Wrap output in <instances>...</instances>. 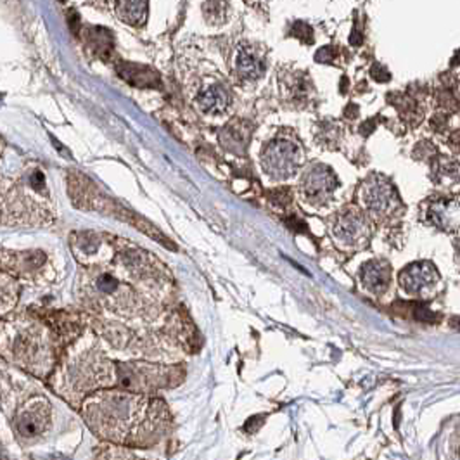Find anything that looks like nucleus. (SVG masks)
Masks as SVG:
<instances>
[{"mask_svg": "<svg viewBox=\"0 0 460 460\" xmlns=\"http://www.w3.org/2000/svg\"><path fill=\"white\" fill-rule=\"evenodd\" d=\"M370 75H372V78L375 80V82H387V80L391 78V75L387 73V70L386 68H383L381 64H374V66H372V70H370Z\"/></svg>", "mask_w": 460, "mask_h": 460, "instance_id": "a211bd4d", "label": "nucleus"}, {"mask_svg": "<svg viewBox=\"0 0 460 460\" xmlns=\"http://www.w3.org/2000/svg\"><path fill=\"white\" fill-rule=\"evenodd\" d=\"M50 424V407L47 400L33 398L28 402L16 419V427L23 438L40 436Z\"/></svg>", "mask_w": 460, "mask_h": 460, "instance_id": "39448f33", "label": "nucleus"}, {"mask_svg": "<svg viewBox=\"0 0 460 460\" xmlns=\"http://www.w3.org/2000/svg\"><path fill=\"white\" fill-rule=\"evenodd\" d=\"M400 286L409 294L431 298L439 287V274L429 262L412 263L400 274Z\"/></svg>", "mask_w": 460, "mask_h": 460, "instance_id": "7ed1b4c3", "label": "nucleus"}, {"mask_svg": "<svg viewBox=\"0 0 460 460\" xmlns=\"http://www.w3.org/2000/svg\"><path fill=\"white\" fill-rule=\"evenodd\" d=\"M301 151L291 141L281 139L272 142L262 156V165L267 173L274 178H287L299 166Z\"/></svg>", "mask_w": 460, "mask_h": 460, "instance_id": "f03ea898", "label": "nucleus"}, {"mask_svg": "<svg viewBox=\"0 0 460 460\" xmlns=\"http://www.w3.org/2000/svg\"><path fill=\"white\" fill-rule=\"evenodd\" d=\"M203 11H205V19L208 25H223L230 16L229 0H206L205 6H203Z\"/></svg>", "mask_w": 460, "mask_h": 460, "instance_id": "2eb2a0df", "label": "nucleus"}, {"mask_svg": "<svg viewBox=\"0 0 460 460\" xmlns=\"http://www.w3.org/2000/svg\"><path fill=\"white\" fill-rule=\"evenodd\" d=\"M291 33H293V37L303 40V42L306 43L314 42V31H311V28L308 26L306 23H301V21L294 23L293 31H291Z\"/></svg>", "mask_w": 460, "mask_h": 460, "instance_id": "dca6fc26", "label": "nucleus"}, {"mask_svg": "<svg viewBox=\"0 0 460 460\" xmlns=\"http://www.w3.org/2000/svg\"><path fill=\"white\" fill-rule=\"evenodd\" d=\"M391 277V267L383 260H372L362 269V282L372 293L386 291Z\"/></svg>", "mask_w": 460, "mask_h": 460, "instance_id": "9d476101", "label": "nucleus"}, {"mask_svg": "<svg viewBox=\"0 0 460 460\" xmlns=\"http://www.w3.org/2000/svg\"><path fill=\"white\" fill-rule=\"evenodd\" d=\"M460 177V165L455 159L443 158L438 156L434 158L433 166H431V178L436 183H442L445 180H457Z\"/></svg>", "mask_w": 460, "mask_h": 460, "instance_id": "ddd939ff", "label": "nucleus"}, {"mask_svg": "<svg viewBox=\"0 0 460 460\" xmlns=\"http://www.w3.org/2000/svg\"><path fill=\"white\" fill-rule=\"evenodd\" d=\"M97 289L102 291L104 294H113L118 289V281L111 277V275L104 274L97 279Z\"/></svg>", "mask_w": 460, "mask_h": 460, "instance_id": "f3484780", "label": "nucleus"}, {"mask_svg": "<svg viewBox=\"0 0 460 460\" xmlns=\"http://www.w3.org/2000/svg\"><path fill=\"white\" fill-rule=\"evenodd\" d=\"M450 146L460 153V130L455 132V134L450 137Z\"/></svg>", "mask_w": 460, "mask_h": 460, "instance_id": "412c9836", "label": "nucleus"}, {"mask_svg": "<svg viewBox=\"0 0 460 460\" xmlns=\"http://www.w3.org/2000/svg\"><path fill=\"white\" fill-rule=\"evenodd\" d=\"M455 255H457V263L460 265V239H457V242H455Z\"/></svg>", "mask_w": 460, "mask_h": 460, "instance_id": "4be33fe9", "label": "nucleus"}, {"mask_svg": "<svg viewBox=\"0 0 460 460\" xmlns=\"http://www.w3.org/2000/svg\"><path fill=\"white\" fill-rule=\"evenodd\" d=\"M415 319L421 320V322H434V320L438 317H436V315L429 310V308L417 306V308H415Z\"/></svg>", "mask_w": 460, "mask_h": 460, "instance_id": "6ab92c4d", "label": "nucleus"}, {"mask_svg": "<svg viewBox=\"0 0 460 460\" xmlns=\"http://www.w3.org/2000/svg\"><path fill=\"white\" fill-rule=\"evenodd\" d=\"M336 187H338V178L333 170L322 165L311 168L301 180V194L308 203L314 205L326 203L333 196Z\"/></svg>", "mask_w": 460, "mask_h": 460, "instance_id": "423d86ee", "label": "nucleus"}, {"mask_svg": "<svg viewBox=\"0 0 460 460\" xmlns=\"http://www.w3.org/2000/svg\"><path fill=\"white\" fill-rule=\"evenodd\" d=\"M360 198L370 211L379 215L390 213V211L400 206L397 191L391 186V182H387L381 175H374L363 183L362 191H360Z\"/></svg>", "mask_w": 460, "mask_h": 460, "instance_id": "20e7f679", "label": "nucleus"}, {"mask_svg": "<svg viewBox=\"0 0 460 460\" xmlns=\"http://www.w3.org/2000/svg\"><path fill=\"white\" fill-rule=\"evenodd\" d=\"M147 11H149V0H116V14L127 25H146Z\"/></svg>", "mask_w": 460, "mask_h": 460, "instance_id": "9b49d317", "label": "nucleus"}, {"mask_svg": "<svg viewBox=\"0 0 460 460\" xmlns=\"http://www.w3.org/2000/svg\"><path fill=\"white\" fill-rule=\"evenodd\" d=\"M235 71L244 80H258L265 73V58L258 46L244 42L235 50Z\"/></svg>", "mask_w": 460, "mask_h": 460, "instance_id": "6e6552de", "label": "nucleus"}, {"mask_svg": "<svg viewBox=\"0 0 460 460\" xmlns=\"http://www.w3.org/2000/svg\"><path fill=\"white\" fill-rule=\"evenodd\" d=\"M247 141H250V130L246 127H239V123H230L222 134L223 146L234 153H241Z\"/></svg>", "mask_w": 460, "mask_h": 460, "instance_id": "4468645a", "label": "nucleus"}, {"mask_svg": "<svg viewBox=\"0 0 460 460\" xmlns=\"http://www.w3.org/2000/svg\"><path fill=\"white\" fill-rule=\"evenodd\" d=\"M196 102H198L199 109H201L203 113L220 114L229 107V94L220 85L208 87L206 90H203L201 94L198 95Z\"/></svg>", "mask_w": 460, "mask_h": 460, "instance_id": "f8f14e48", "label": "nucleus"}, {"mask_svg": "<svg viewBox=\"0 0 460 460\" xmlns=\"http://www.w3.org/2000/svg\"><path fill=\"white\" fill-rule=\"evenodd\" d=\"M163 403L156 400L134 397L119 391H102L97 397L85 403V417L89 419L92 429L99 431L101 436L127 442L130 439V429H139L130 419L151 417V414L163 410Z\"/></svg>", "mask_w": 460, "mask_h": 460, "instance_id": "f257e3e1", "label": "nucleus"}, {"mask_svg": "<svg viewBox=\"0 0 460 460\" xmlns=\"http://www.w3.org/2000/svg\"><path fill=\"white\" fill-rule=\"evenodd\" d=\"M334 49L333 47H322L317 54H315V59H317L319 63H329L331 59L334 58Z\"/></svg>", "mask_w": 460, "mask_h": 460, "instance_id": "aec40b11", "label": "nucleus"}, {"mask_svg": "<svg viewBox=\"0 0 460 460\" xmlns=\"http://www.w3.org/2000/svg\"><path fill=\"white\" fill-rule=\"evenodd\" d=\"M333 232L336 241L343 242L346 247H351L367 241V237H369V225H367L362 213H358L355 210H348L339 215Z\"/></svg>", "mask_w": 460, "mask_h": 460, "instance_id": "0eeeda50", "label": "nucleus"}, {"mask_svg": "<svg viewBox=\"0 0 460 460\" xmlns=\"http://www.w3.org/2000/svg\"><path fill=\"white\" fill-rule=\"evenodd\" d=\"M427 220L438 229L451 232L460 229V203L454 199H436L427 206Z\"/></svg>", "mask_w": 460, "mask_h": 460, "instance_id": "1a4fd4ad", "label": "nucleus"}]
</instances>
